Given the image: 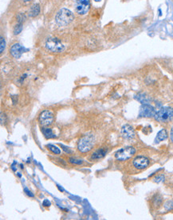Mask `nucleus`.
Masks as SVG:
<instances>
[{
    "instance_id": "nucleus-1",
    "label": "nucleus",
    "mask_w": 173,
    "mask_h": 220,
    "mask_svg": "<svg viewBox=\"0 0 173 220\" xmlns=\"http://www.w3.org/2000/svg\"><path fill=\"white\" fill-rule=\"evenodd\" d=\"M74 15L70 10L62 8L56 15L55 22L59 26H66L74 20Z\"/></svg>"
},
{
    "instance_id": "nucleus-19",
    "label": "nucleus",
    "mask_w": 173,
    "mask_h": 220,
    "mask_svg": "<svg viewBox=\"0 0 173 220\" xmlns=\"http://www.w3.org/2000/svg\"><path fill=\"white\" fill-rule=\"evenodd\" d=\"M162 203V198L160 195H156V197L153 198V205L155 207H160V205Z\"/></svg>"
},
{
    "instance_id": "nucleus-28",
    "label": "nucleus",
    "mask_w": 173,
    "mask_h": 220,
    "mask_svg": "<svg viewBox=\"0 0 173 220\" xmlns=\"http://www.w3.org/2000/svg\"><path fill=\"white\" fill-rule=\"evenodd\" d=\"M23 2H30L31 0H23Z\"/></svg>"
},
{
    "instance_id": "nucleus-22",
    "label": "nucleus",
    "mask_w": 173,
    "mask_h": 220,
    "mask_svg": "<svg viewBox=\"0 0 173 220\" xmlns=\"http://www.w3.org/2000/svg\"><path fill=\"white\" fill-rule=\"evenodd\" d=\"M69 161H70V163H73V164H78V165H80V164L83 163L82 159H74V158H70Z\"/></svg>"
},
{
    "instance_id": "nucleus-23",
    "label": "nucleus",
    "mask_w": 173,
    "mask_h": 220,
    "mask_svg": "<svg viewBox=\"0 0 173 220\" xmlns=\"http://www.w3.org/2000/svg\"><path fill=\"white\" fill-rule=\"evenodd\" d=\"M164 176L163 175H157V176L155 177V178H154V182H160L161 181H163V179H164Z\"/></svg>"
},
{
    "instance_id": "nucleus-8",
    "label": "nucleus",
    "mask_w": 173,
    "mask_h": 220,
    "mask_svg": "<svg viewBox=\"0 0 173 220\" xmlns=\"http://www.w3.org/2000/svg\"><path fill=\"white\" fill-rule=\"evenodd\" d=\"M156 111L153 106L149 104H143L140 107L139 117L141 118H151L154 117Z\"/></svg>"
},
{
    "instance_id": "nucleus-20",
    "label": "nucleus",
    "mask_w": 173,
    "mask_h": 220,
    "mask_svg": "<svg viewBox=\"0 0 173 220\" xmlns=\"http://www.w3.org/2000/svg\"><path fill=\"white\" fill-rule=\"evenodd\" d=\"M164 208H165L167 211H171V210H173L172 200H169V201L166 202V203H164Z\"/></svg>"
},
{
    "instance_id": "nucleus-15",
    "label": "nucleus",
    "mask_w": 173,
    "mask_h": 220,
    "mask_svg": "<svg viewBox=\"0 0 173 220\" xmlns=\"http://www.w3.org/2000/svg\"><path fill=\"white\" fill-rule=\"evenodd\" d=\"M41 131H42V134H43V135L46 137V139H53V138H55L56 137L54 133L53 132L52 129H50V128H46V127H42Z\"/></svg>"
},
{
    "instance_id": "nucleus-25",
    "label": "nucleus",
    "mask_w": 173,
    "mask_h": 220,
    "mask_svg": "<svg viewBox=\"0 0 173 220\" xmlns=\"http://www.w3.org/2000/svg\"><path fill=\"white\" fill-rule=\"evenodd\" d=\"M24 191L26 192V194H27V195L28 196H30V197H34V195H33V194L31 193V192L30 191H29L28 189H27V188H24Z\"/></svg>"
},
{
    "instance_id": "nucleus-5",
    "label": "nucleus",
    "mask_w": 173,
    "mask_h": 220,
    "mask_svg": "<svg viewBox=\"0 0 173 220\" xmlns=\"http://www.w3.org/2000/svg\"><path fill=\"white\" fill-rule=\"evenodd\" d=\"M136 153L135 148L133 146H126L116 152L115 157L119 161H125L129 159L130 158L133 157Z\"/></svg>"
},
{
    "instance_id": "nucleus-7",
    "label": "nucleus",
    "mask_w": 173,
    "mask_h": 220,
    "mask_svg": "<svg viewBox=\"0 0 173 220\" xmlns=\"http://www.w3.org/2000/svg\"><path fill=\"white\" fill-rule=\"evenodd\" d=\"M90 9V0H76V12L80 15H85Z\"/></svg>"
},
{
    "instance_id": "nucleus-18",
    "label": "nucleus",
    "mask_w": 173,
    "mask_h": 220,
    "mask_svg": "<svg viewBox=\"0 0 173 220\" xmlns=\"http://www.w3.org/2000/svg\"><path fill=\"white\" fill-rule=\"evenodd\" d=\"M47 148L49 149V150H50V151L53 152V154H55V155L61 154V150H60V149H59L57 146H54V145H52V144L47 145Z\"/></svg>"
},
{
    "instance_id": "nucleus-6",
    "label": "nucleus",
    "mask_w": 173,
    "mask_h": 220,
    "mask_svg": "<svg viewBox=\"0 0 173 220\" xmlns=\"http://www.w3.org/2000/svg\"><path fill=\"white\" fill-rule=\"evenodd\" d=\"M38 122L42 127H48L53 122V114L50 110H43L38 116Z\"/></svg>"
},
{
    "instance_id": "nucleus-24",
    "label": "nucleus",
    "mask_w": 173,
    "mask_h": 220,
    "mask_svg": "<svg viewBox=\"0 0 173 220\" xmlns=\"http://www.w3.org/2000/svg\"><path fill=\"white\" fill-rule=\"evenodd\" d=\"M42 205H43L44 207H49V206H50V202H49V200H47V199H45L43 203H42Z\"/></svg>"
},
{
    "instance_id": "nucleus-14",
    "label": "nucleus",
    "mask_w": 173,
    "mask_h": 220,
    "mask_svg": "<svg viewBox=\"0 0 173 220\" xmlns=\"http://www.w3.org/2000/svg\"><path fill=\"white\" fill-rule=\"evenodd\" d=\"M135 98L139 101V102H141L142 104H148L151 101L150 98L145 93H139Z\"/></svg>"
},
{
    "instance_id": "nucleus-17",
    "label": "nucleus",
    "mask_w": 173,
    "mask_h": 220,
    "mask_svg": "<svg viewBox=\"0 0 173 220\" xmlns=\"http://www.w3.org/2000/svg\"><path fill=\"white\" fill-rule=\"evenodd\" d=\"M23 23H20V22H17V23L15 24V26L14 27V30L13 32L14 34H20L23 30Z\"/></svg>"
},
{
    "instance_id": "nucleus-16",
    "label": "nucleus",
    "mask_w": 173,
    "mask_h": 220,
    "mask_svg": "<svg viewBox=\"0 0 173 220\" xmlns=\"http://www.w3.org/2000/svg\"><path fill=\"white\" fill-rule=\"evenodd\" d=\"M167 138V131L165 129H162L161 131H160L158 132L157 135H156V142H161V141L165 140Z\"/></svg>"
},
{
    "instance_id": "nucleus-29",
    "label": "nucleus",
    "mask_w": 173,
    "mask_h": 220,
    "mask_svg": "<svg viewBox=\"0 0 173 220\" xmlns=\"http://www.w3.org/2000/svg\"><path fill=\"white\" fill-rule=\"evenodd\" d=\"M94 1H95V2H100L101 0H94Z\"/></svg>"
},
{
    "instance_id": "nucleus-12",
    "label": "nucleus",
    "mask_w": 173,
    "mask_h": 220,
    "mask_svg": "<svg viewBox=\"0 0 173 220\" xmlns=\"http://www.w3.org/2000/svg\"><path fill=\"white\" fill-rule=\"evenodd\" d=\"M40 13V6L39 4L35 3L30 7L28 11V16L31 18L37 17Z\"/></svg>"
},
{
    "instance_id": "nucleus-9",
    "label": "nucleus",
    "mask_w": 173,
    "mask_h": 220,
    "mask_svg": "<svg viewBox=\"0 0 173 220\" xmlns=\"http://www.w3.org/2000/svg\"><path fill=\"white\" fill-rule=\"evenodd\" d=\"M133 166L137 170H144L149 165V159L145 156H138L133 162Z\"/></svg>"
},
{
    "instance_id": "nucleus-27",
    "label": "nucleus",
    "mask_w": 173,
    "mask_h": 220,
    "mask_svg": "<svg viewBox=\"0 0 173 220\" xmlns=\"http://www.w3.org/2000/svg\"><path fill=\"white\" fill-rule=\"evenodd\" d=\"M62 148H63V150H65V152H67V153H68V152H70V150H69V149H66V148H65V146H63Z\"/></svg>"
},
{
    "instance_id": "nucleus-26",
    "label": "nucleus",
    "mask_w": 173,
    "mask_h": 220,
    "mask_svg": "<svg viewBox=\"0 0 173 220\" xmlns=\"http://www.w3.org/2000/svg\"><path fill=\"white\" fill-rule=\"evenodd\" d=\"M170 139H171V141L173 142V127L171 130V133H170Z\"/></svg>"
},
{
    "instance_id": "nucleus-3",
    "label": "nucleus",
    "mask_w": 173,
    "mask_h": 220,
    "mask_svg": "<svg viewBox=\"0 0 173 220\" xmlns=\"http://www.w3.org/2000/svg\"><path fill=\"white\" fill-rule=\"evenodd\" d=\"M46 47L48 51L53 53H60L65 50V46L59 38L50 37L46 42Z\"/></svg>"
},
{
    "instance_id": "nucleus-13",
    "label": "nucleus",
    "mask_w": 173,
    "mask_h": 220,
    "mask_svg": "<svg viewBox=\"0 0 173 220\" xmlns=\"http://www.w3.org/2000/svg\"><path fill=\"white\" fill-rule=\"evenodd\" d=\"M107 154V149L105 148H101V149H98V150H96L95 152H93V154L92 155L91 159L93 160L95 159H102V158L105 157Z\"/></svg>"
},
{
    "instance_id": "nucleus-4",
    "label": "nucleus",
    "mask_w": 173,
    "mask_h": 220,
    "mask_svg": "<svg viewBox=\"0 0 173 220\" xmlns=\"http://www.w3.org/2000/svg\"><path fill=\"white\" fill-rule=\"evenodd\" d=\"M155 119L160 123H167L173 120V108L164 107L156 111L154 116Z\"/></svg>"
},
{
    "instance_id": "nucleus-10",
    "label": "nucleus",
    "mask_w": 173,
    "mask_h": 220,
    "mask_svg": "<svg viewBox=\"0 0 173 220\" xmlns=\"http://www.w3.org/2000/svg\"><path fill=\"white\" fill-rule=\"evenodd\" d=\"M135 131L132 126L126 124L121 128V135L125 139H132L135 137Z\"/></svg>"
},
{
    "instance_id": "nucleus-21",
    "label": "nucleus",
    "mask_w": 173,
    "mask_h": 220,
    "mask_svg": "<svg viewBox=\"0 0 173 220\" xmlns=\"http://www.w3.org/2000/svg\"><path fill=\"white\" fill-rule=\"evenodd\" d=\"M0 43H1V47H0V53L2 54V52L5 50V47H6V41L5 38L2 36H1V39H0Z\"/></svg>"
},
{
    "instance_id": "nucleus-11",
    "label": "nucleus",
    "mask_w": 173,
    "mask_h": 220,
    "mask_svg": "<svg viewBox=\"0 0 173 220\" xmlns=\"http://www.w3.org/2000/svg\"><path fill=\"white\" fill-rule=\"evenodd\" d=\"M23 47L19 43H15L10 50V53L15 59H19L23 53Z\"/></svg>"
},
{
    "instance_id": "nucleus-2",
    "label": "nucleus",
    "mask_w": 173,
    "mask_h": 220,
    "mask_svg": "<svg viewBox=\"0 0 173 220\" xmlns=\"http://www.w3.org/2000/svg\"><path fill=\"white\" fill-rule=\"evenodd\" d=\"M94 144V137L93 135H86L82 137L78 143V150L82 153H86L92 150Z\"/></svg>"
}]
</instances>
